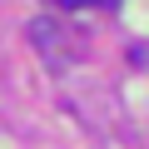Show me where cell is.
<instances>
[{
  "label": "cell",
  "mask_w": 149,
  "mask_h": 149,
  "mask_svg": "<svg viewBox=\"0 0 149 149\" xmlns=\"http://www.w3.org/2000/svg\"><path fill=\"white\" fill-rule=\"evenodd\" d=\"M30 40L50 55V65H65V45H60V30H55V20H35L30 25Z\"/></svg>",
  "instance_id": "6da1fadb"
}]
</instances>
